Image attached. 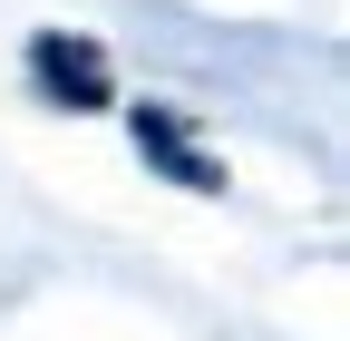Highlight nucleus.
Masks as SVG:
<instances>
[{"instance_id": "f03ea898", "label": "nucleus", "mask_w": 350, "mask_h": 341, "mask_svg": "<svg viewBox=\"0 0 350 341\" xmlns=\"http://www.w3.org/2000/svg\"><path fill=\"white\" fill-rule=\"evenodd\" d=\"M137 147H156V156L175 166V186H224V176H214V156H195V137H185L165 108H137Z\"/></svg>"}, {"instance_id": "f257e3e1", "label": "nucleus", "mask_w": 350, "mask_h": 341, "mask_svg": "<svg viewBox=\"0 0 350 341\" xmlns=\"http://www.w3.org/2000/svg\"><path fill=\"white\" fill-rule=\"evenodd\" d=\"M29 78L49 88L59 108H107L117 98V78H107V59H98V39H29Z\"/></svg>"}]
</instances>
